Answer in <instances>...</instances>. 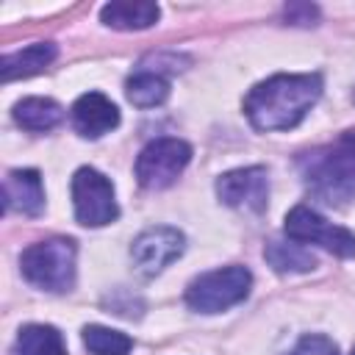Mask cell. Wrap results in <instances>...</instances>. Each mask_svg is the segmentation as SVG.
Wrapping results in <instances>:
<instances>
[{
  "label": "cell",
  "mask_w": 355,
  "mask_h": 355,
  "mask_svg": "<svg viewBox=\"0 0 355 355\" xmlns=\"http://www.w3.org/2000/svg\"><path fill=\"white\" fill-rule=\"evenodd\" d=\"M322 97V75H272L255 83L244 97V116L261 133L291 130Z\"/></svg>",
  "instance_id": "1"
},
{
  "label": "cell",
  "mask_w": 355,
  "mask_h": 355,
  "mask_svg": "<svg viewBox=\"0 0 355 355\" xmlns=\"http://www.w3.org/2000/svg\"><path fill=\"white\" fill-rule=\"evenodd\" d=\"M300 175L311 197L324 205L344 208L355 200V130L305 153L300 158Z\"/></svg>",
  "instance_id": "2"
},
{
  "label": "cell",
  "mask_w": 355,
  "mask_h": 355,
  "mask_svg": "<svg viewBox=\"0 0 355 355\" xmlns=\"http://www.w3.org/2000/svg\"><path fill=\"white\" fill-rule=\"evenodd\" d=\"M75 258H78V244L67 236H53L22 250L19 269L31 286L42 291L64 294L75 286Z\"/></svg>",
  "instance_id": "3"
},
{
  "label": "cell",
  "mask_w": 355,
  "mask_h": 355,
  "mask_svg": "<svg viewBox=\"0 0 355 355\" xmlns=\"http://www.w3.org/2000/svg\"><path fill=\"white\" fill-rule=\"evenodd\" d=\"M252 275L247 266H222L194 277L186 288V305L197 313H222L247 300Z\"/></svg>",
  "instance_id": "4"
},
{
  "label": "cell",
  "mask_w": 355,
  "mask_h": 355,
  "mask_svg": "<svg viewBox=\"0 0 355 355\" xmlns=\"http://www.w3.org/2000/svg\"><path fill=\"white\" fill-rule=\"evenodd\" d=\"M72 208H75V219L86 227L111 225L119 216L114 183L103 172L92 166H80L72 175Z\"/></svg>",
  "instance_id": "5"
},
{
  "label": "cell",
  "mask_w": 355,
  "mask_h": 355,
  "mask_svg": "<svg viewBox=\"0 0 355 355\" xmlns=\"http://www.w3.org/2000/svg\"><path fill=\"white\" fill-rule=\"evenodd\" d=\"M283 230L297 244H319L322 250L338 258H355V233L341 225L327 222L322 214H316L308 205H294L286 214Z\"/></svg>",
  "instance_id": "6"
},
{
  "label": "cell",
  "mask_w": 355,
  "mask_h": 355,
  "mask_svg": "<svg viewBox=\"0 0 355 355\" xmlns=\"http://www.w3.org/2000/svg\"><path fill=\"white\" fill-rule=\"evenodd\" d=\"M189 161H191V147L183 139L161 136L139 153L136 180L150 191L166 189L180 178V172L189 166Z\"/></svg>",
  "instance_id": "7"
},
{
  "label": "cell",
  "mask_w": 355,
  "mask_h": 355,
  "mask_svg": "<svg viewBox=\"0 0 355 355\" xmlns=\"http://www.w3.org/2000/svg\"><path fill=\"white\" fill-rule=\"evenodd\" d=\"M186 250V236L178 227L158 225L139 233L130 244V261L141 277H155Z\"/></svg>",
  "instance_id": "8"
},
{
  "label": "cell",
  "mask_w": 355,
  "mask_h": 355,
  "mask_svg": "<svg viewBox=\"0 0 355 355\" xmlns=\"http://www.w3.org/2000/svg\"><path fill=\"white\" fill-rule=\"evenodd\" d=\"M216 197L230 208L261 214L266 211V202H269V175L263 166L230 169L216 178Z\"/></svg>",
  "instance_id": "9"
},
{
  "label": "cell",
  "mask_w": 355,
  "mask_h": 355,
  "mask_svg": "<svg viewBox=\"0 0 355 355\" xmlns=\"http://www.w3.org/2000/svg\"><path fill=\"white\" fill-rule=\"evenodd\" d=\"M119 125V108L100 92H86L72 105V128L83 139H100Z\"/></svg>",
  "instance_id": "10"
},
{
  "label": "cell",
  "mask_w": 355,
  "mask_h": 355,
  "mask_svg": "<svg viewBox=\"0 0 355 355\" xmlns=\"http://www.w3.org/2000/svg\"><path fill=\"white\" fill-rule=\"evenodd\" d=\"M6 211L39 216L44 211V186L36 169H11L3 180Z\"/></svg>",
  "instance_id": "11"
},
{
  "label": "cell",
  "mask_w": 355,
  "mask_h": 355,
  "mask_svg": "<svg viewBox=\"0 0 355 355\" xmlns=\"http://www.w3.org/2000/svg\"><path fill=\"white\" fill-rule=\"evenodd\" d=\"M55 55H58V47L53 42H36L22 50L6 53L0 61V78H3V83H11L17 78H31V75L42 72L44 67H50L55 61Z\"/></svg>",
  "instance_id": "12"
},
{
  "label": "cell",
  "mask_w": 355,
  "mask_h": 355,
  "mask_svg": "<svg viewBox=\"0 0 355 355\" xmlns=\"http://www.w3.org/2000/svg\"><path fill=\"white\" fill-rule=\"evenodd\" d=\"M158 17H161V8L155 3H144V0H136V3L114 0L100 8V19L116 31H144V28L155 25Z\"/></svg>",
  "instance_id": "13"
},
{
  "label": "cell",
  "mask_w": 355,
  "mask_h": 355,
  "mask_svg": "<svg viewBox=\"0 0 355 355\" xmlns=\"http://www.w3.org/2000/svg\"><path fill=\"white\" fill-rule=\"evenodd\" d=\"M11 114H14V122L19 128L33 130V133L53 130L64 119V108L50 97H25V100H19L14 105Z\"/></svg>",
  "instance_id": "14"
},
{
  "label": "cell",
  "mask_w": 355,
  "mask_h": 355,
  "mask_svg": "<svg viewBox=\"0 0 355 355\" xmlns=\"http://www.w3.org/2000/svg\"><path fill=\"white\" fill-rule=\"evenodd\" d=\"M11 355H67V344L53 324H25L14 338Z\"/></svg>",
  "instance_id": "15"
},
{
  "label": "cell",
  "mask_w": 355,
  "mask_h": 355,
  "mask_svg": "<svg viewBox=\"0 0 355 355\" xmlns=\"http://www.w3.org/2000/svg\"><path fill=\"white\" fill-rule=\"evenodd\" d=\"M263 258H266V263H269L275 272H280V275H300V272L316 269L313 252L305 250V247L297 244V241L291 244V241H277V239H272V241H266V247H263Z\"/></svg>",
  "instance_id": "16"
},
{
  "label": "cell",
  "mask_w": 355,
  "mask_h": 355,
  "mask_svg": "<svg viewBox=\"0 0 355 355\" xmlns=\"http://www.w3.org/2000/svg\"><path fill=\"white\" fill-rule=\"evenodd\" d=\"M125 94L136 108H155L169 97V80L161 72H136L125 83Z\"/></svg>",
  "instance_id": "17"
},
{
  "label": "cell",
  "mask_w": 355,
  "mask_h": 355,
  "mask_svg": "<svg viewBox=\"0 0 355 355\" xmlns=\"http://www.w3.org/2000/svg\"><path fill=\"white\" fill-rule=\"evenodd\" d=\"M80 336H83V347L92 355H128L133 347V338L128 333H119L103 324H86Z\"/></svg>",
  "instance_id": "18"
},
{
  "label": "cell",
  "mask_w": 355,
  "mask_h": 355,
  "mask_svg": "<svg viewBox=\"0 0 355 355\" xmlns=\"http://www.w3.org/2000/svg\"><path fill=\"white\" fill-rule=\"evenodd\" d=\"M288 355H338V347L333 338H327L322 333H308L294 344V349Z\"/></svg>",
  "instance_id": "19"
},
{
  "label": "cell",
  "mask_w": 355,
  "mask_h": 355,
  "mask_svg": "<svg viewBox=\"0 0 355 355\" xmlns=\"http://www.w3.org/2000/svg\"><path fill=\"white\" fill-rule=\"evenodd\" d=\"M286 19L291 25H316L319 8L311 3H291V6H286Z\"/></svg>",
  "instance_id": "20"
},
{
  "label": "cell",
  "mask_w": 355,
  "mask_h": 355,
  "mask_svg": "<svg viewBox=\"0 0 355 355\" xmlns=\"http://www.w3.org/2000/svg\"><path fill=\"white\" fill-rule=\"evenodd\" d=\"M352 100H355V92H352Z\"/></svg>",
  "instance_id": "21"
},
{
  "label": "cell",
  "mask_w": 355,
  "mask_h": 355,
  "mask_svg": "<svg viewBox=\"0 0 355 355\" xmlns=\"http://www.w3.org/2000/svg\"><path fill=\"white\" fill-rule=\"evenodd\" d=\"M352 355H355V349H352Z\"/></svg>",
  "instance_id": "22"
}]
</instances>
